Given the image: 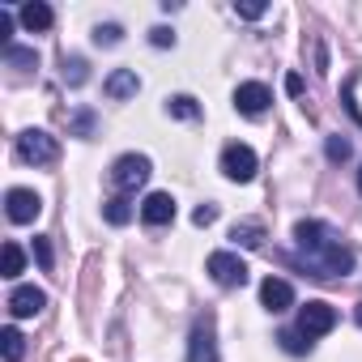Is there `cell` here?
Returning <instances> with one entry per match:
<instances>
[{
    "mask_svg": "<svg viewBox=\"0 0 362 362\" xmlns=\"http://www.w3.org/2000/svg\"><path fill=\"white\" fill-rule=\"evenodd\" d=\"M294 239L303 247L298 256V269L320 277V281H337L345 273H354V252L337 243V235L324 226V222H298L294 226Z\"/></svg>",
    "mask_w": 362,
    "mask_h": 362,
    "instance_id": "1",
    "label": "cell"
},
{
    "mask_svg": "<svg viewBox=\"0 0 362 362\" xmlns=\"http://www.w3.org/2000/svg\"><path fill=\"white\" fill-rule=\"evenodd\" d=\"M332 328H337V307H332V303L311 298V303L298 307V332H303L307 341H315V337H324V332H332Z\"/></svg>",
    "mask_w": 362,
    "mask_h": 362,
    "instance_id": "2",
    "label": "cell"
},
{
    "mask_svg": "<svg viewBox=\"0 0 362 362\" xmlns=\"http://www.w3.org/2000/svg\"><path fill=\"white\" fill-rule=\"evenodd\" d=\"M149 158L145 153H124V158H115V166H111V184L119 188V192H136L145 179H149Z\"/></svg>",
    "mask_w": 362,
    "mask_h": 362,
    "instance_id": "3",
    "label": "cell"
},
{
    "mask_svg": "<svg viewBox=\"0 0 362 362\" xmlns=\"http://www.w3.org/2000/svg\"><path fill=\"white\" fill-rule=\"evenodd\" d=\"M56 136H47V132H39V128H26L22 136H18V158L22 162H30V166H47V162H56Z\"/></svg>",
    "mask_w": 362,
    "mask_h": 362,
    "instance_id": "4",
    "label": "cell"
},
{
    "mask_svg": "<svg viewBox=\"0 0 362 362\" xmlns=\"http://www.w3.org/2000/svg\"><path fill=\"white\" fill-rule=\"evenodd\" d=\"M209 273H214V281L226 286V290L247 286V264H243L235 252H214V256H209Z\"/></svg>",
    "mask_w": 362,
    "mask_h": 362,
    "instance_id": "5",
    "label": "cell"
},
{
    "mask_svg": "<svg viewBox=\"0 0 362 362\" xmlns=\"http://www.w3.org/2000/svg\"><path fill=\"white\" fill-rule=\"evenodd\" d=\"M5 214H9V222L26 226V222H35V218L43 214V201H39V192H30V188H9V197H5Z\"/></svg>",
    "mask_w": 362,
    "mask_h": 362,
    "instance_id": "6",
    "label": "cell"
},
{
    "mask_svg": "<svg viewBox=\"0 0 362 362\" xmlns=\"http://www.w3.org/2000/svg\"><path fill=\"white\" fill-rule=\"evenodd\" d=\"M222 170H226V179H235V184H247L256 175V153L247 145H226L222 149Z\"/></svg>",
    "mask_w": 362,
    "mask_h": 362,
    "instance_id": "7",
    "label": "cell"
},
{
    "mask_svg": "<svg viewBox=\"0 0 362 362\" xmlns=\"http://www.w3.org/2000/svg\"><path fill=\"white\" fill-rule=\"evenodd\" d=\"M269 103H273V94H269V86H260V81H243V86L235 90V111H239V115H264Z\"/></svg>",
    "mask_w": 362,
    "mask_h": 362,
    "instance_id": "8",
    "label": "cell"
},
{
    "mask_svg": "<svg viewBox=\"0 0 362 362\" xmlns=\"http://www.w3.org/2000/svg\"><path fill=\"white\" fill-rule=\"evenodd\" d=\"M188 362H218V345H214V315L197 320L192 341H188Z\"/></svg>",
    "mask_w": 362,
    "mask_h": 362,
    "instance_id": "9",
    "label": "cell"
},
{
    "mask_svg": "<svg viewBox=\"0 0 362 362\" xmlns=\"http://www.w3.org/2000/svg\"><path fill=\"white\" fill-rule=\"evenodd\" d=\"M141 222L145 226H170L175 222V197L170 192H149L141 205Z\"/></svg>",
    "mask_w": 362,
    "mask_h": 362,
    "instance_id": "10",
    "label": "cell"
},
{
    "mask_svg": "<svg viewBox=\"0 0 362 362\" xmlns=\"http://www.w3.org/2000/svg\"><path fill=\"white\" fill-rule=\"evenodd\" d=\"M260 303L277 315V311L294 307V286H290V281H281V277H264V281H260Z\"/></svg>",
    "mask_w": 362,
    "mask_h": 362,
    "instance_id": "11",
    "label": "cell"
},
{
    "mask_svg": "<svg viewBox=\"0 0 362 362\" xmlns=\"http://www.w3.org/2000/svg\"><path fill=\"white\" fill-rule=\"evenodd\" d=\"M43 307H47V294L35 290V286H18V290L9 294V311H13L18 320H30V315H39Z\"/></svg>",
    "mask_w": 362,
    "mask_h": 362,
    "instance_id": "12",
    "label": "cell"
},
{
    "mask_svg": "<svg viewBox=\"0 0 362 362\" xmlns=\"http://www.w3.org/2000/svg\"><path fill=\"white\" fill-rule=\"evenodd\" d=\"M111 98H132L136 90H141V81H136V73L132 69H115L111 77H107V86H103Z\"/></svg>",
    "mask_w": 362,
    "mask_h": 362,
    "instance_id": "13",
    "label": "cell"
},
{
    "mask_svg": "<svg viewBox=\"0 0 362 362\" xmlns=\"http://www.w3.org/2000/svg\"><path fill=\"white\" fill-rule=\"evenodd\" d=\"M230 243L256 252V247H264V226H260V222H235V226H230Z\"/></svg>",
    "mask_w": 362,
    "mask_h": 362,
    "instance_id": "14",
    "label": "cell"
},
{
    "mask_svg": "<svg viewBox=\"0 0 362 362\" xmlns=\"http://www.w3.org/2000/svg\"><path fill=\"white\" fill-rule=\"evenodd\" d=\"M22 26L26 30H47L52 26V9L43 5V0H30V5H22Z\"/></svg>",
    "mask_w": 362,
    "mask_h": 362,
    "instance_id": "15",
    "label": "cell"
},
{
    "mask_svg": "<svg viewBox=\"0 0 362 362\" xmlns=\"http://www.w3.org/2000/svg\"><path fill=\"white\" fill-rule=\"evenodd\" d=\"M103 218H107L111 226H128V222H132V201H128V197H111V201L103 205Z\"/></svg>",
    "mask_w": 362,
    "mask_h": 362,
    "instance_id": "16",
    "label": "cell"
},
{
    "mask_svg": "<svg viewBox=\"0 0 362 362\" xmlns=\"http://www.w3.org/2000/svg\"><path fill=\"white\" fill-rule=\"evenodd\" d=\"M0 354H5V362H18L26 354V337L18 328H5V332H0Z\"/></svg>",
    "mask_w": 362,
    "mask_h": 362,
    "instance_id": "17",
    "label": "cell"
},
{
    "mask_svg": "<svg viewBox=\"0 0 362 362\" xmlns=\"http://www.w3.org/2000/svg\"><path fill=\"white\" fill-rule=\"evenodd\" d=\"M166 111H170L175 119H197V115H201L197 98H188V94H175V98H166Z\"/></svg>",
    "mask_w": 362,
    "mask_h": 362,
    "instance_id": "18",
    "label": "cell"
},
{
    "mask_svg": "<svg viewBox=\"0 0 362 362\" xmlns=\"http://www.w3.org/2000/svg\"><path fill=\"white\" fill-rule=\"evenodd\" d=\"M5 60H9V64H22V69H39V56H35L30 47H13V43H9V47H5Z\"/></svg>",
    "mask_w": 362,
    "mask_h": 362,
    "instance_id": "19",
    "label": "cell"
},
{
    "mask_svg": "<svg viewBox=\"0 0 362 362\" xmlns=\"http://www.w3.org/2000/svg\"><path fill=\"white\" fill-rule=\"evenodd\" d=\"M86 81V60L81 56H64V86H81Z\"/></svg>",
    "mask_w": 362,
    "mask_h": 362,
    "instance_id": "20",
    "label": "cell"
},
{
    "mask_svg": "<svg viewBox=\"0 0 362 362\" xmlns=\"http://www.w3.org/2000/svg\"><path fill=\"white\" fill-rule=\"evenodd\" d=\"M22 264H26L22 247H18V243H5V277H18V273H22Z\"/></svg>",
    "mask_w": 362,
    "mask_h": 362,
    "instance_id": "21",
    "label": "cell"
},
{
    "mask_svg": "<svg viewBox=\"0 0 362 362\" xmlns=\"http://www.w3.org/2000/svg\"><path fill=\"white\" fill-rule=\"evenodd\" d=\"M277 341H281V349H290V354H307V349H311V341H303V332H298V328H286Z\"/></svg>",
    "mask_w": 362,
    "mask_h": 362,
    "instance_id": "22",
    "label": "cell"
},
{
    "mask_svg": "<svg viewBox=\"0 0 362 362\" xmlns=\"http://www.w3.org/2000/svg\"><path fill=\"white\" fill-rule=\"evenodd\" d=\"M119 39H124V30H119L115 22H107V26H98V30H94V43H98V47H115Z\"/></svg>",
    "mask_w": 362,
    "mask_h": 362,
    "instance_id": "23",
    "label": "cell"
},
{
    "mask_svg": "<svg viewBox=\"0 0 362 362\" xmlns=\"http://www.w3.org/2000/svg\"><path fill=\"white\" fill-rule=\"evenodd\" d=\"M69 132L73 136H94V111H77L73 124H69Z\"/></svg>",
    "mask_w": 362,
    "mask_h": 362,
    "instance_id": "24",
    "label": "cell"
},
{
    "mask_svg": "<svg viewBox=\"0 0 362 362\" xmlns=\"http://www.w3.org/2000/svg\"><path fill=\"white\" fill-rule=\"evenodd\" d=\"M349 153H354V145L345 136H328V162H345Z\"/></svg>",
    "mask_w": 362,
    "mask_h": 362,
    "instance_id": "25",
    "label": "cell"
},
{
    "mask_svg": "<svg viewBox=\"0 0 362 362\" xmlns=\"http://www.w3.org/2000/svg\"><path fill=\"white\" fill-rule=\"evenodd\" d=\"M235 13H239V18H247V22H256V18H264V13H269V5H264V0H243V5H235Z\"/></svg>",
    "mask_w": 362,
    "mask_h": 362,
    "instance_id": "26",
    "label": "cell"
},
{
    "mask_svg": "<svg viewBox=\"0 0 362 362\" xmlns=\"http://www.w3.org/2000/svg\"><path fill=\"white\" fill-rule=\"evenodd\" d=\"M35 260H39V269H43V273H52V264H56V260H52V243H47V239H35Z\"/></svg>",
    "mask_w": 362,
    "mask_h": 362,
    "instance_id": "27",
    "label": "cell"
},
{
    "mask_svg": "<svg viewBox=\"0 0 362 362\" xmlns=\"http://www.w3.org/2000/svg\"><path fill=\"white\" fill-rule=\"evenodd\" d=\"M149 43H153V47H175V30L153 26V30H149Z\"/></svg>",
    "mask_w": 362,
    "mask_h": 362,
    "instance_id": "28",
    "label": "cell"
},
{
    "mask_svg": "<svg viewBox=\"0 0 362 362\" xmlns=\"http://www.w3.org/2000/svg\"><path fill=\"white\" fill-rule=\"evenodd\" d=\"M192 222H197V226H214V222H218V205H201V209L192 214Z\"/></svg>",
    "mask_w": 362,
    "mask_h": 362,
    "instance_id": "29",
    "label": "cell"
},
{
    "mask_svg": "<svg viewBox=\"0 0 362 362\" xmlns=\"http://www.w3.org/2000/svg\"><path fill=\"white\" fill-rule=\"evenodd\" d=\"M9 35H13V13L0 9V43H5V47H9Z\"/></svg>",
    "mask_w": 362,
    "mask_h": 362,
    "instance_id": "30",
    "label": "cell"
},
{
    "mask_svg": "<svg viewBox=\"0 0 362 362\" xmlns=\"http://www.w3.org/2000/svg\"><path fill=\"white\" fill-rule=\"evenodd\" d=\"M345 111H349V115H354V119L362 124V111H358V103H354V77L345 81Z\"/></svg>",
    "mask_w": 362,
    "mask_h": 362,
    "instance_id": "31",
    "label": "cell"
},
{
    "mask_svg": "<svg viewBox=\"0 0 362 362\" xmlns=\"http://www.w3.org/2000/svg\"><path fill=\"white\" fill-rule=\"evenodd\" d=\"M286 90H290V94H303V77H298V73H290V77H286Z\"/></svg>",
    "mask_w": 362,
    "mask_h": 362,
    "instance_id": "32",
    "label": "cell"
},
{
    "mask_svg": "<svg viewBox=\"0 0 362 362\" xmlns=\"http://www.w3.org/2000/svg\"><path fill=\"white\" fill-rule=\"evenodd\" d=\"M354 320H358V324H362V303H358V311H354Z\"/></svg>",
    "mask_w": 362,
    "mask_h": 362,
    "instance_id": "33",
    "label": "cell"
},
{
    "mask_svg": "<svg viewBox=\"0 0 362 362\" xmlns=\"http://www.w3.org/2000/svg\"><path fill=\"white\" fill-rule=\"evenodd\" d=\"M358 192H362V170H358Z\"/></svg>",
    "mask_w": 362,
    "mask_h": 362,
    "instance_id": "34",
    "label": "cell"
},
{
    "mask_svg": "<svg viewBox=\"0 0 362 362\" xmlns=\"http://www.w3.org/2000/svg\"><path fill=\"white\" fill-rule=\"evenodd\" d=\"M73 362H86V358H73Z\"/></svg>",
    "mask_w": 362,
    "mask_h": 362,
    "instance_id": "35",
    "label": "cell"
}]
</instances>
